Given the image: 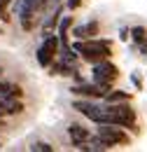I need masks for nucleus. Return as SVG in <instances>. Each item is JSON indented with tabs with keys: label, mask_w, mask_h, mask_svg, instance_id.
I'll return each mask as SVG.
<instances>
[{
	"label": "nucleus",
	"mask_w": 147,
	"mask_h": 152,
	"mask_svg": "<svg viewBox=\"0 0 147 152\" xmlns=\"http://www.w3.org/2000/svg\"><path fill=\"white\" fill-rule=\"evenodd\" d=\"M96 124H117V126H135V110L129 105V101L122 103H105L96 105L93 115L89 117Z\"/></svg>",
	"instance_id": "1"
},
{
	"label": "nucleus",
	"mask_w": 147,
	"mask_h": 152,
	"mask_svg": "<svg viewBox=\"0 0 147 152\" xmlns=\"http://www.w3.org/2000/svg\"><path fill=\"white\" fill-rule=\"evenodd\" d=\"M117 77H119V68H117L114 63H110V61L93 63V82H96L100 89L110 91L112 84L117 82Z\"/></svg>",
	"instance_id": "3"
},
{
	"label": "nucleus",
	"mask_w": 147,
	"mask_h": 152,
	"mask_svg": "<svg viewBox=\"0 0 147 152\" xmlns=\"http://www.w3.org/2000/svg\"><path fill=\"white\" fill-rule=\"evenodd\" d=\"M47 10V0H21L19 5V19L23 31H33V17L37 12Z\"/></svg>",
	"instance_id": "5"
},
{
	"label": "nucleus",
	"mask_w": 147,
	"mask_h": 152,
	"mask_svg": "<svg viewBox=\"0 0 147 152\" xmlns=\"http://www.w3.org/2000/svg\"><path fill=\"white\" fill-rule=\"evenodd\" d=\"M75 52H79V56L89 63H100L108 61L112 54V42L110 40H77L75 42Z\"/></svg>",
	"instance_id": "2"
},
{
	"label": "nucleus",
	"mask_w": 147,
	"mask_h": 152,
	"mask_svg": "<svg viewBox=\"0 0 147 152\" xmlns=\"http://www.w3.org/2000/svg\"><path fill=\"white\" fill-rule=\"evenodd\" d=\"M119 38H122L124 42H126V40L131 38V31H126V28H122V33H119Z\"/></svg>",
	"instance_id": "16"
},
{
	"label": "nucleus",
	"mask_w": 147,
	"mask_h": 152,
	"mask_svg": "<svg viewBox=\"0 0 147 152\" xmlns=\"http://www.w3.org/2000/svg\"><path fill=\"white\" fill-rule=\"evenodd\" d=\"M2 113H5V110H2V108H0V115H2Z\"/></svg>",
	"instance_id": "19"
},
{
	"label": "nucleus",
	"mask_w": 147,
	"mask_h": 152,
	"mask_svg": "<svg viewBox=\"0 0 147 152\" xmlns=\"http://www.w3.org/2000/svg\"><path fill=\"white\" fill-rule=\"evenodd\" d=\"M140 52H143V54L147 56V40H145V42H140Z\"/></svg>",
	"instance_id": "18"
},
{
	"label": "nucleus",
	"mask_w": 147,
	"mask_h": 152,
	"mask_svg": "<svg viewBox=\"0 0 147 152\" xmlns=\"http://www.w3.org/2000/svg\"><path fill=\"white\" fill-rule=\"evenodd\" d=\"M58 21H61V5H56V10L47 17V21L42 23V35H52L56 28H58Z\"/></svg>",
	"instance_id": "10"
},
{
	"label": "nucleus",
	"mask_w": 147,
	"mask_h": 152,
	"mask_svg": "<svg viewBox=\"0 0 147 152\" xmlns=\"http://www.w3.org/2000/svg\"><path fill=\"white\" fill-rule=\"evenodd\" d=\"M73 35L77 40H91L98 35V23L96 21H89V23H84V26H77L73 31Z\"/></svg>",
	"instance_id": "9"
},
{
	"label": "nucleus",
	"mask_w": 147,
	"mask_h": 152,
	"mask_svg": "<svg viewBox=\"0 0 147 152\" xmlns=\"http://www.w3.org/2000/svg\"><path fill=\"white\" fill-rule=\"evenodd\" d=\"M56 54H58V38H54V33H52V35H44L40 49H37V63H40L42 68H47V66L54 63Z\"/></svg>",
	"instance_id": "6"
},
{
	"label": "nucleus",
	"mask_w": 147,
	"mask_h": 152,
	"mask_svg": "<svg viewBox=\"0 0 147 152\" xmlns=\"http://www.w3.org/2000/svg\"><path fill=\"white\" fill-rule=\"evenodd\" d=\"M31 150L33 152H52L54 148H52L49 143H35V145H31Z\"/></svg>",
	"instance_id": "13"
},
{
	"label": "nucleus",
	"mask_w": 147,
	"mask_h": 152,
	"mask_svg": "<svg viewBox=\"0 0 147 152\" xmlns=\"http://www.w3.org/2000/svg\"><path fill=\"white\" fill-rule=\"evenodd\" d=\"M131 38L140 45V42H145V40H147V31L143 28V26H135V28H131Z\"/></svg>",
	"instance_id": "12"
},
{
	"label": "nucleus",
	"mask_w": 147,
	"mask_h": 152,
	"mask_svg": "<svg viewBox=\"0 0 147 152\" xmlns=\"http://www.w3.org/2000/svg\"><path fill=\"white\" fill-rule=\"evenodd\" d=\"M96 136L108 148H112V145H126L129 143V133L124 131V126H117V124H98Z\"/></svg>",
	"instance_id": "4"
},
{
	"label": "nucleus",
	"mask_w": 147,
	"mask_h": 152,
	"mask_svg": "<svg viewBox=\"0 0 147 152\" xmlns=\"http://www.w3.org/2000/svg\"><path fill=\"white\" fill-rule=\"evenodd\" d=\"M73 94L84 96V98H103V96H105V89H100V87L93 82V84H77V87H73Z\"/></svg>",
	"instance_id": "8"
},
{
	"label": "nucleus",
	"mask_w": 147,
	"mask_h": 152,
	"mask_svg": "<svg viewBox=\"0 0 147 152\" xmlns=\"http://www.w3.org/2000/svg\"><path fill=\"white\" fill-rule=\"evenodd\" d=\"M68 136H70L73 148H77V150H84V145L91 140V131L87 126H82V124H70L68 126Z\"/></svg>",
	"instance_id": "7"
},
{
	"label": "nucleus",
	"mask_w": 147,
	"mask_h": 152,
	"mask_svg": "<svg viewBox=\"0 0 147 152\" xmlns=\"http://www.w3.org/2000/svg\"><path fill=\"white\" fill-rule=\"evenodd\" d=\"M79 5H82V0H68V7H70V10H77Z\"/></svg>",
	"instance_id": "15"
},
{
	"label": "nucleus",
	"mask_w": 147,
	"mask_h": 152,
	"mask_svg": "<svg viewBox=\"0 0 147 152\" xmlns=\"http://www.w3.org/2000/svg\"><path fill=\"white\" fill-rule=\"evenodd\" d=\"M105 103H122V101H129V91H119V89H114V91H105Z\"/></svg>",
	"instance_id": "11"
},
{
	"label": "nucleus",
	"mask_w": 147,
	"mask_h": 152,
	"mask_svg": "<svg viewBox=\"0 0 147 152\" xmlns=\"http://www.w3.org/2000/svg\"><path fill=\"white\" fill-rule=\"evenodd\" d=\"M131 82H133V84H135L138 89L143 87V80H140V75H138V73H133V75H131Z\"/></svg>",
	"instance_id": "14"
},
{
	"label": "nucleus",
	"mask_w": 147,
	"mask_h": 152,
	"mask_svg": "<svg viewBox=\"0 0 147 152\" xmlns=\"http://www.w3.org/2000/svg\"><path fill=\"white\" fill-rule=\"evenodd\" d=\"M5 7H7V5H2V2H0V19H9V17H7V14H5Z\"/></svg>",
	"instance_id": "17"
}]
</instances>
